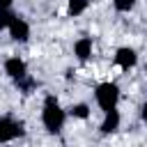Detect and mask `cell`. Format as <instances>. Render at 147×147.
I'll use <instances>...</instances> for the list:
<instances>
[{
	"instance_id": "1",
	"label": "cell",
	"mask_w": 147,
	"mask_h": 147,
	"mask_svg": "<svg viewBox=\"0 0 147 147\" xmlns=\"http://www.w3.org/2000/svg\"><path fill=\"white\" fill-rule=\"evenodd\" d=\"M64 119H67V113L62 110L57 99L55 96H46L44 99V108H41V122H44L46 131L48 133H60L62 126H64Z\"/></svg>"
},
{
	"instance_id": "2",
	"label": "cell",
	"mask_w": 147,
	"mask_h": 147,
	"mask_svg": "<svg viewBox=\"0 0 147 147\" xmlns=\"http://www.w3.org/2000/svg\"><path fill=\"white\" fill-rule=\"evenodd\" d=\"M94 99H96L99 108H101L103 113H108V110L117 108V101H119V87H117L115 83L106 80V83L96 85V90H94Z\"/></svg>"
},
{
	"instance_id": "3",
	"label": "cell",
	"mask_w": 147,
	"mask_h": 147,
	"mask_svg": "<svg viewBox=\"0 0 147 147\" xmlns=\"http://www.w3.org/2000/svg\"><path fill=\"white\" fill-rule=\"evenodd\" d=\"M25 133L23 124L11 119V117H0V142H9V140H16Z\"/></svg>"
},
{
	"instance_id": "4",
	"label": "cell",
	"mask_w": 147,
	"mask_h": 147,
	"mask_svg": "<svg viewBox=\"0 0 147 147\" xmlns=\"http://www.w3.org/2000/svg\"><path fill=\"white\" fill-rule=\"evenodd\" d=\"M7 30H9V34H11L14 41H28V37H30V25L25 23V18H21V16H16V14L11 16Z\"/></svg>"
},
{
	"instance_id": "5",
	"label": "cell",
	"mask_w": 147,
	"mask_h": 147,
	"mask_svg": "<svg viewBox=\"0 0 147 147\" xmlns=\"http://www.w3.org/2000/svg\"><path fill=\"white\" fill-rule=\"evenodd\" d=\"M5 71H7V76L14 78V80H23V78L28 76V67H25V62H23L21 57H9V60L5 62Z\"/></svg>"
},
{
	"instance_id": "6",
	"label": "cell",
	"mask_w": 147,
	"mask_h": 147,
	"mask_svg": "<svg viewBox=\"0 0 147 147\" xmlns=\"http://www.w3.org/2000/svg\"><path fill=\"white\" fill-rule=\"evenodd\" d=\"M115 62H117V67H122V69H131V67H136L138 55H136L133 48L122 46V48H117V53H115Z\"/></svg>"
},
{
	"instance_id": "7",
	"label": "cell",
	"mask_w": 147,
	"mask_h": 147,
	"mask_svg": "<svg viewBox=\"0 0 147 147\" xmlns=\"http://www.w3.org/2000/svg\"><path fill=\"white\" fill-rule=\"evenodd\" d=\"M74 55H76L80 62L90 60V57H92V39H90V37H80V39L74 44Z\"/></svg>"
},
{
	"instance_id": "8",
	"label": "cell",
	"mask_w": 147,
	"mask_h": 147,
	"mask_svg": "<svg viewBox=\"0 0 147 147\" xmlns=\"http://www.w3.org/2000/svg\"><path fill=\"white\" fill-rule=\"evenodd\" d=\"M99 129H101V133H115L119 129V113H117V108H113V110H108L103 115V122H101Z\"/></svg>"
},
{
	"instance_id": "9",
	"label": "cell",
	"mask_w": 147,
	"mask_h": 147,
	"mask_svg": "<svg viewBox=\"0 0 147 147\" xmlns=\"http://www.w3.org/2000/svg\"><path fill=\"white\" fill-rule=\"evenodd\" d=\"M87 5H90V0H69L67 11H69L71 16H78V14H83V11L87 9Z\"/></svg>"
},
{
	"instance_id": "10",
	"label": "cell",
	"mask_w": 147,
	"mask_h": 147,
	"mask_svg": "<svg viewBox=\"0 0 147 147\" xmlns=\"http://www.w3.org/2000/svg\"><path fill=\"white\" fill-rule=\"evenodd\" d=\"M69 113H71L74 117H78V119H85V117L90 115V106H87V103H76V106L69 108Z\"/></svg>"
},
{
	"instance_id": "11",
	"label": "cell",
	"mask_w": 147,
	"mask_h": 147,
	"mask_svg": "<svg viewBox=\"0 0 147 147\" xmlns=\"http://www.w3.org/2000/svg\"><path fill=\"white\" fill-rule=\"evenodd\" d=\"M11 11L9 9H2L0 7V30H7V25H9V21H11Z\"/></svg>"
},
{
	"instance_id": "12",
	"label": "cell",
	"mask_w": 147,
	"mask_h": 147,
	"mask_svg": "<svg viewBox=\"0 0 147 147\" xmlns=\"http://www.w3.org/2000/svg\"><path fill=\"white\" fill-rule=\"evenodd\" d=\"M113 5H115L117 11H129V9L136 5V0H113Z\"/></svg>"
},
{
	"instance_id": "13",
	"label": "cell",
	"mask_w": 147,
	"mask_h": 147,
	"mask_svg": "<svg viewBox=\"0 0 147 147\" xmlns=\"http://www.w3.org/2000/svg\"><path fill=\"white\" fill-rule=\"evenodd\" d=\"M9 5H11V0H0V7L2 9H9Z\"/></svg>"
},
{
	"instance_id": "14",
	"label": "cell",
	"mask_w": 147,
	"mask_h": 147,
	"mask_svg": "<svg viewBox=\"0 0 147 147\" xmlns=\"http://www.w3.org/2000/svg\"><path fill=\"white\" fill-rule=\"evenodd\" d=\"M142 119H145V122H147V103H145V106H142Z\"/></svg>"
}]
</instances>
